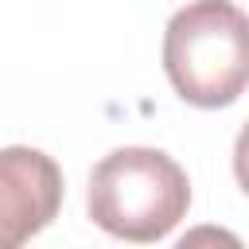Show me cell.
<instances>
[{
  "mask_svg": "<svg viewBox=\"0 0 249 249\" xmlns=\"http://www.w3.org/2000/svg\"><path fill=\"white\" fill-rule=\"evenodd\" d=\"M163 70L187 105H233L249 86V16L230 0H191L167 19Z\"/></svg>",
  "mask_w": 249,
  "mask_h": 249,
  "instance_id": "1",
  "label": "cell"
},
{
  "mask_svg": "<svg viewBox=\"0 0 249 249\" xmlns=\"http://www.w3.org/2000/svg\"><path fill=\"white\" fill-rule=\"evenodd\" d=\"M89 218L124 241L167 237L191 206L187 171L160 148H117L89 171Z\"/></svg>",
  "mask_w": 249,
  "mask_h": 249,
  "instance_id": "2",
  "label": "cell"
},
{
  "mask_svg": "<svg viewBox=\"0 0 249 249\" xmlns=\"http://www.w3.org/2000/svg\"><path fill=\"white\" fill-rule=\"evenodd\" d=\"M62 171L39 148H0V249L31 241L58 218Z\"/></svg>",
  "mask_w": 249,
  "mask_h": 249,
  "instance_id": "3",
  "label": "cell"
},
{
  "mask_svg": "<svg viewBox=\"0 0 249 249\" xmlns=\"http://www.w3.org/2000/svg\"><path fill=\"white\" fill-rule=\"evenodd\" d=\"M233 175H237L241 191L249 195V121L241 124V132H237V144H233Z\"/></svg>",
  "mask_w": 249,
  "mask_h": 249,
  "instance_id": "4",
  "label": "cell"
}]
</instances>
